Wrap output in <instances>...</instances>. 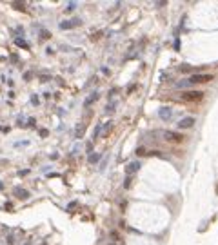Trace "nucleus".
<instances>
[{"label":"nucleus","mask_w":218,"mask_h":245,"mask_svg":"<svg viewBox=\"0 0 218 245\" xmlns=\"http://www.w3.org/2000/svg\"><path fill=\"white\" fill-rule=\"evenodd\" d=\"M193 124H194V118H187V120H182V122H180L178 125H180L182 129H185V127H191Z\"/></svg>","instance_id":"nucleus-3"},{"label":"nucleus","mask_w":218,"mask_h":245,"mask_svg":"<svg viewBox=\"0 0 218 245\" xmlns=\"http://www.w3.org/2000/svg\"><path fill=\"white\" fill-rule=\"evenodd\" d=\"M180 100L185 104H200L204 100V93L202 91H185L180 95Z\"/></svg>","instance_id":"nucleus-1"},{"label":"nucleus","mask_w":218,"mask_h":245,"mask_svg":"<svg viewBox=\"0 0 218 245\" xmlns=\"http://www.w3.org/2000/svg\"><path fill=\"white\" fill-rule=\"evenodd\" d=\"M165 138L171 140V142H182V140H184L182 135H165Z\"/></svg>","instance_id":"nucleus-4"},{"label":"nucleus","mask_w":218,"mask_h":245,"mask_svg":"<svg viewBox=\"0 0 218 245\" xmlns=\"http://www.w3.org/2000/svg\"><path fill=\"white\" fill-rule=\"evenodd\" d=\"M214 78V75H194V76H191V84H207V82H211Z\"/></svg>","instance_id":"nucleus-2"}]
</instances>
